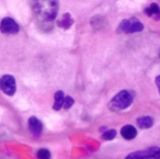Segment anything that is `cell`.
Instances as JSON below:
<instances>
[{
    "label": "cell",
    "mask_w": 160,
    "mask_h": 159,
    "mask_svg": "<svg viewBox=\"0 0 160 159\" xmlns=\"http://www.w3.org/2000/svg\"><path fill=\"white\" fill-rule=\"evenodd\" d=\"M38 159H51V152L47 149H40L38 151Z\"/></svg>",
    "instance_id": "5bb4252c"
},
{
    "label": "cell",
    "mask_w": 160,
    "mask_h": 159,
    "mask_svg": "<svg viewBox=\"0 0 160 159\" xmlns=\"http://www.w3.org/2000/svg\"><path fill=\"white\" fill-rule=\"evenodd\" d=\"M54 99H55V102H54V110L58 111L62 108L64 105V101H65V95H64V92L62 91H57L54 95Z\"/></svg>",
    "instance_id": "8fae6325"
},
{
    "label": "cell",
    "mask_w": 160,
    "mask_h": 159,
    "mask_svg": "<svg viewBox=\"0 0 160 159\" xmlns=\"http://www.w3.org/2000/svg\"><path fill=\"white\" fill-rule=\"evenodd\" d=\"M156 85H157L158 90H159V93H160V76H158V77L156 78Z\"/></svg>",
    "instance_id": "e0dca14e"
},
{
    "label": "cell",
    "mask_w": 160,
    "mask_h": 159,
    "mask_svg": "<svg viewBox=\"0 0 160 159\" xmlns=\"http://www.w3.org/2000/svg\"><path fill=\"white\" fill-rule=\"evenodd\" d=\"M146 14L148 17H151L155 20H160V8L157 3H151L146 10H145Z\"/></svg>",
    "instance_id": "30bf717a"
},
{
    "label": "cell",
    "mask_w": 160,
    "mask_h": 159,
    "mask_svg": "<svg viewBox=\"0 0 160 159\" xmlns=\"http://www.w3.org/2000/svg\"><path fill=\"white\" fill-rule=\"evenodd\" d=\"M153 124V120L150 116H142L137 119V125L140 128H150Z\"/></svg>",
    "instance_id": "7c38bea8"
},
{
    "label": "cell",
    "mask_w": 160,
    "mask_h": 159,
    "mask_svg": "<svg viewBox=\"0 0 160 159\" xmlns=\"http://www.w3.org/2000/svg\"><path fill=\"white\" fill-rule=\"evenodd\" d=\"M32 9L38 25L48 31L58 12V0H31Z\"/></svg>",
    "instance_id": "6da1fadb"
},
{
    "label": "cell",
    "mask_w": 160,
    "mask_h": 159,
    "mask_svg": "<svg viewBox=\"0 0 160 159\" xmlns=\"http://www.w3.org/2000/svg\"><path fill=\"white\" fill-rule=\"evenodd\" d=\"M133 103V95L129 91L123 90L118 92L113 99L111 100L109 106L112 111H122L131 106Z\"/></svg>",
    "instance_id": "7a4b0ae2"
},
{
    "label": "cell",
    "mask_w": 160,
    "mask_h": 159,
    "mask_svg": "<svg viewBox=\"0 0 160 159\" xmlns=\"http://www.w3.org/2000/svg\"><path fill=\"white\" fill-rule=\"evenodd\" d=\"M102 20H103V18H101V17H99V16L93 17V18L91 19V25L93 27V29H96V30L100 29V25H102L100 21H102Z\"/></svg>",
    "instance_id": "9a60e30c"
},
{
    "label": "cell",
    "mask_w": 160,
    "mask_h": 159,
    "mask_svg": "<svg viewBox=\"0 0 160 159\" xmlns=\"http://www.w3.org/2000/svg\"><path fill=\"white\" fill-rule=\"evenodd\" d=\"M73 24V19L71 18V14L70 13H65L62 16V18L58 20L57 25L59 28L64 30H68L71 25Z\"/></svg>",
    "instance_id": "9c48e42d"
},
{
    "label": "cell",
    "mask_w": 160,
    "mask_h": 159,
    "mask_svg": "<svg viewBox=\"0 0 160 159\" xmlns=\"http://www.w3.org/2000/svg\"><path fill=\"white\" fill-rule=\"evenodd\" d=\"M159 56H160V52H159Z\"/></svg>",
    "instance_id": "ac0fdd59"
},
{
    "label": "cell",
    "mask_w": 160,
    "mask_h": 159,
    "mask_svg": "<svg viewBox=\"0 0 160 159\" xmlns=\"http://www.w3.org/2000/svg\"><path fill=\"white\" fill-rule=\"evenodd\" d=\"M115 136H116V131L115 130H108L107 132L103 133L102 138L105 139V141H111V139H113Z\"/></svg>",
    "instance_id": "4fadbf2b"
},
{
    "label": "cell",
    "mask_w": 160,
    "mask_h": 159,
    "mask_svg": "<svg viewBox=\"0 0 160 159\" xmlns=\"http://www.w3.org/2000/svg\"><path fill=\"white\" fill-rule=\"evenodd\" d=\"M0 31L3 34H16L19 31V25L13 19L3 18L0 23Z\"/></svg>",
    "instance_id": "8992f818"
},
{
    "label": "cell",
    "mask_w": 160,
    "mask_h": 159,
    "mask_svg": "<svg viewBox=\"0 0 160 159\" xmlns=\"http://www.w3.org/2000/svg\"><path fill=\"white\" fill-rule=\"evenodd\" d=\"M29 128L32 134L35 135V136H38V135H41V133L43 131V124L38 117L31 116L29 119Z\"/></svg>",
    "instance_id": "52a82bcc"
},
{
    "label": "cell",
    "mask_w": 160,
    "mask_h": 159,
    "mask_svg": "<svg viewBox=\"0 0 160 159\" xmlns=\"http://www.w3.org/2000/svg\"><path fill=\"white\" fill-rule=\"evenodd\" d=\"M0 89L5 95H13L17 90L16 80L11 75H5L0 78Z\"/></svg>",
    "instance_id": "5b68a950"
},
{
    "label": "cell",
    "mask_w": 160,
    "mask_h": 159,
    "mask_svg": "<svg viewBox=\"0 0 160 159\" xmlns=\"http://www.w3.org/2000/svg\"><path fill=\"white\" fill-rule=\"evenodd\" d=\"M73 99L71 97H65V101H64V105H62V108L66 109V110H68V109H70L71 106H72L73 104Z\"/></svg>",
    "instance_id": "2e32d148"
},
{
    "label": "cell",
    "mask_w": 160,
    "mask_h": 159,
    "mask_svg": "<svg viewBox=\"0 0 160 159\" xmlns=\"http://www.w3.org/2000/svg\"><path fill=\"white\" fill-rule=\"evenodd\" d=\"M144 29V25L140 22L138 19L136 18H131L123 20L121 22L120 27H118V31L122 32V33L131 34V33H136V32H140Z\"/></svg>",
    "instance_id": "3957f363"
},
{
    "label": "cell",
    "mask_w": 160,
    "mask_h": 159,
    "mask_svg": "<svg viewBox=\"0 0 160 159\" xmlns=\"http://www.w3.org/2000/svg\"><path fill=\"white\" fill-rule=\"evenodd\" d=\"M125 159H160V148L150 147L145 150L131 152L125 157Z\"/></svg>",
    "instance_id": "277c9868"
},
{
    "label": "cell",
    "mask_w": 160,
    "mask_h": 159,
    "mask_svg": "<svg viewBox=\"0 0 160 159\" xmlns=\"http://www.w3.org/2000/svg\"><path fill=\"white\" fill-rule=\"evenodd\" d=\"M121 135L125 139H127V141H131V139H134L136 137L137 131H136V128L133 125H125L121 130Z\"/></svg>",
    "instance_id": "ba28073f"
}]
</instances>
